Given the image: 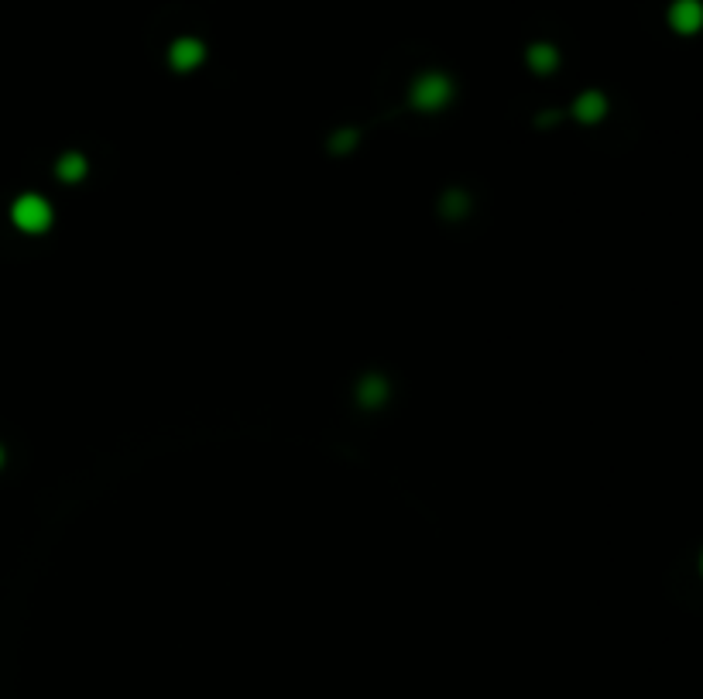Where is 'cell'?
<instances>
[{"mask_svg":"<svg viewBox=\"0 0 703 699\" xmlns=\"http://www.w3.org/2000/svg\"><path fill=\"white\" fill-rule=\"evenodd\" d=\"M11 220H14V227L25 230V233H42V230L52 223V206L45 203L42 196H35V192H28V196L14 199V206H11Z\"/></svg>","mask_w":703,"mask_h":699,"instance_id":"1","label":"cell"},{"mask_svg":"<svg viewBox=\"0 0 703 699\" xmlns=\"http://www.w3.org/2000/svg\"><path fill=\"white\" fill-rule=\"evenodd\" d=\"M666 21L676 35L693 38L703 31V0H673L666 11Z\"/></svg>","mask_w":703,"mask_h":699,"instance_id":"2","label":"cell"},{"mask_svg":"<svg viewBox=\"0 0 703 699\" xmlns=\"http://www.w3.org/2000/svg\"><path fill=\"white\" fill-rule=\"evenodd\" d=\"M446 93H450V86H446L443 76H426L415 86V100H419L422 107H439V103L446 100Z\"/></svg>","mask_w":703,"mask_h":699,"instance_id":"3","label":"cell"},{"mask_svg":"<svg viewBox=\"0 0 703 699\" xmlns=\"http://www.w3.org/2000/svg\"><path fill=\"white\" fill-rule=\"evenodd\" d=\"M203 62V45L196 42V38H179V42L172 45V66L175 69H193Z\"/></svg>","mask_w":703,"mask_h":699,"instance_id":"4","label":"cell"},{"mask_svg":"<svg viewBox=\"0 0 703 699\" xmlns=\"http://www.w3.org/2000/svg\"><path fill=\"white\" fill-rule=\"evenodd\" d=\"M532 66L535 69H553L556 66V52L549 45H535L532 48Z\"/></svg>","mask_w":703,"mask_h":699,"instance_id":"5","label":"cell"},{"mask_svg":"<svg viewBox=\"0 0 703 699\" xmlns=\"http://www.w3.org/2000/svg\"><path fill=\"white\" fill-rule=\"evenodd\" d=\"M577 110H580V117H601V114H604V100H601L597 93H587V96L580 100Z\"/></svg>","mask_w":703,"mask_h":699,"instance_id":"6","label":"cell"},{"mask_svg":"<svg viewBox=\"0 0 703 699\" xmlns=\"http://www.w3.org/2000/svg\"><path fill=\"white\" fill-rule=\"evenodd\" d=\"M62 175H66V179H76L79 172H83V162H79V158H66V162H62V168H59Z\"/></svg>","mask_w":703,"mask_h":699,"instance_id":"7","label":"cell"},{"mask_svg":"<svg viewBox=\"0 0 703 699\" xmlns=\"http://www.w3.org/2000/svg\"><path fill=\"white\" fill-rule=\"evenodd\" d=\"M0 466H4V449H0Z\"/></svg>","mask_w":703,"mask_h":699,"instance_id":"8","label":"cell"},{"mask_svg":"<svg viewBox=\"0 0 703 699\" xmlns=\"http://www.w3.org/2000/svg\"><path fill=\"white\" fill-rule=\"evenodd\" d=\"M700 573H703V552H700Z\"/></svg>","mask_w":703,"mask_h":699,"instance_id":"9","label":"cell"}]
</instances>
